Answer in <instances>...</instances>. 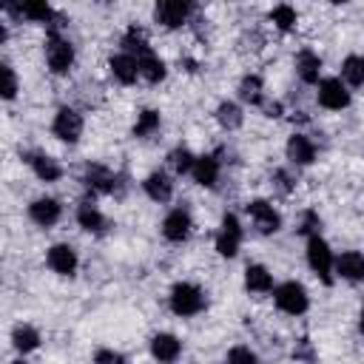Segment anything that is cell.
Here are the masks:
<instances>
[{"label": "cell", "instance_id": "obj_1", "mask_svg": "<svg viewBox=\"0 0 364 364\" xmlns=\"http://www.w3.org/2000/svg\"><path fill=\"white\" fill-rule=\"evenodd\" d=\"M171 310L176 316H196L205 310V293L191 282H179L171 287Z\"/></svg>", "mask_w": 364, "mask_h": 364}, {"label": "cell", "instance_id": "obj_2", "mask_svg": "<svg viewBox=\"0 0 364 364\" xmlns=\"http://www.w3.org/2000/svg\"><path fill=\"white\" fill-rule=\"evenodd\" d=\"M46 63L54 74H65L74 63V46L57 34V28L48 31V40H46Z\"/></svg>", "mask_w": 364, "mask_h": 364}, {"label": "cell", "instance_id": "obj_3", "mask_svg": "<svg viewBox=\"0 0 364 364\" xmlns=\"http://www.w3.org/2000/svg\"><path fill=\"white\" fill-rule=\"evenodd\" d=\"M273 299H276V307H279L282 313H287V316H301V313L307 310V304H310L307 290H304V284H299V282H284V284H279V287L273 290Z\"/></svg>", "mask_w": 364, "mask_h": 364}, {"label": "cell", "instance_id": "obj_4", "mask_svg": "<svg viewBox=\"0 0 364 364\" xmlns=\"http://www.w3.org/2000/svg\"><path fill=\"white\" fill-rule=\"evenodd\" d=\"M307 264L313 267L316 276H321V282H333V267H336V259H333V250L330 245L321 239V236H310L307 239Z\"/></svg>", "mask_w": 364, "mask_h": 364}, {"label": "cell", "instance_id": "obj_5", "mask_svg": "<svg viewBox=\"0 0 364 364\" xmlns=\"http://www.w3.org/2000/svg\"><path fill=\"white\" fill-rule=\"evenodd\" d=\"M193 6L191 3H182V0H162L154 6V20L162 23L165 28H179L182 23H188Z\"/></svg>", "mask_w": 364, "mask_h": 364}, {"label": "cell", "instance_id": "obj_6", "mask_svg": "<svg viewBox=\"0 0 364 364\" xmlns=\"http://www.w3.org/2000/svg\"><path fill=\"white\" fill-rule=\"evenodd\" d=\"M318 102L330 111H341L350 105V91L338 77H327L318 82Z\"/></svg>", "mask_w": 364, "mask_h": 364}, {"label": "cell", "instance_id": "obj_7", "mask_svg": "<svg viewBox=\"0 0 364 364\" xmlns=\"http://www.w3.org/2000/svg\"><path fill=\"white\" fill-rule=\"evenodd\" d=\"M51 128H54V136H57V139L74 145V142L80 139V134H82V117H80L74 108H60Z\"/></svg>", "mask_w": 364, "mask_h": 364}, {"label": "cell", "instance_id": "obj_8", "mask_svg": "<svg viewBox=\"0 0 364 364\" xmlns=\"http://www.w3.org/2000/svg\"><path fill=\"white\" fill-rule=\"evenodd\" d=\"M247 213H250L253 228H256L259 233H276V230L282 228V216H279V213L273 210V205L264 202V199H253V202L247 205Z\"/></svg>", "mask_w": 364, "mask_h": 364}, {"label": "cell", "instance_id": "obj_9", "mask_svg": "<svg viewBox=\"0 0 364 364\" xmlns=\"http://www.w3.org/2000/svg\"><path fill=\"white\" fill-rule=\"evenodd\" d=\"M239 242H242V225H239V219H236L233 213H225L222 230H219V236H216V250H219V256H228V259L236 256Z\"/></svg>", "mask_w": 364, "mask_h": 364}, {"label": "cell", "instance_id": "obj_10", "mask_svg": "<svg viewBox=\"0 0 364 364\" xmlns=\"http://www.w3.org/2000/svg\"><path fill=\"white\" fill-rule=\"evenodd\" d=\"M162 233L168 242H185L191 233V213L185 208H173L162 222Z\"/></svg>", "mask_w": 364, "mask_h": 364}, {"label": "cell", "instance_id": "obj_11", "mask_svg": "<svg viewBox=\"0 0 364 364\" xmlns=\"http://www.w3.org/2000/svg\"><path fill=\"white\" fill-rule=\"evenodd\" d=\"M60 213H63V208H60V202L51 199V196H40V199H34V202L28 205V216H31V222H37L40 228H51V225L60 219Z\"/></svg>", "mask_w": 364, "mask_h": 364}, {"label": "cell", "instance_id": "obj_12", "mask_svg": "<svg viewBox=\"0 0 364 364\" xmlns=\"http://www.w3.org/2000/svg\"><path fill=\"white\" fill-rule=\"evenodd\" d=\"M48 267L60 276H74L77 270V253L71 245H54L48 250Z\"/></svg>", "mask_w": 364, "mask_h": 364}, {"label": "cell", "instance_id": "obj_13", "mask_svg": "<svg viewBox=\"0 0 364 364\" xmlns=\"http://www.w3.org/2000/svg\"><path fill=\"white\" fill-rule=\"evenodd\" d=\"M151 353H154V358H159V361L171 364V361H176V358H179L182 344H179V338H176V336H171V333H156V336L151 338Z\"/></svg>", "mask_w": 364, "mask_h": 364}, {"label": "cell", "instance_id": "obj_14", "mask_svg": "<svg viewBox=\"0 0 364 364\" xmlns=\"http://www.w3.org/2000/svg\"><path fill=\"white\" fill-rule=\"evenodd\" d=\"M336 273L341 279H350V282H361L364 279V253L358 250H347L336 259Z\"/></svg>", "mask_w": 364, "mask_h": 364}, {"label": "cell", "instance_id": "obj_15", "mask_svg": "<svg viewBox=\"0 0 364 364\" xmlns=\"http://www.w3.org/2000/svg\"><path fill=\"white\" fill-rule=\"evenodd\" d=\"M287 159L293 165H310L316 159V145L304 134H293L287 139Z\"/></svg>", "mask_w": 364, "mask_h": 364}, {"label": "cell", "instance_id": "obj_16", "mask_svg": "<svg viewBox=\"0 0 364 364\" xmlns=\"http://www.w3.org/2000/svg\"><path fill=\"white\" fill-rule=\"evenodd\" d=\"M191 176H193V179H196L202 188H210V185H216V179H219V159H216L213 154L196 156Z\"/></svg>", "mask_w": 364, "mask_h": 364}, {"label": "cell", "instance_id": "obj_17", "mask_svg": "<svg viewBox=\"0 0 364 364\" xmlns=\"http://www.w3.org/2000/svg\"><path fill=\"white\" fill-rule=\"evenodd\" d=\"M111 74L119 80V82H125V85H131L136 77H139V63H136V57H131V54H114L111 57Z\"/></svg>", "mask_w": 364, "mask_h": 364}, {"label": "cell", "instance_id": "obj_18", "mask_svg": "<svg viewBox=\"0 0 364 364\" xmlns=\"http://www.w3.org/2000/svg\"><path fill=\"white\" fill-rule=\"evenodd\" d=\"M142 188H145V193H148L154 202H168L171 193H173V182H171L168 173H162V171L148 173L145 182H142Z\"/></svg>", "mask_w": 364, "mask_h": 364}, {"label": "cell", "instance_id": "obj_19", "mask_svg": "<svg viewBox=\"0 0 364 364\" xmlns=\"http://www.w3.org/2000/svg\"><path fill=\"white\" fill-rule=\"evenodd\" d=\"M11 14H20V17H28V20H34V23H51L57 14H54V9L48 6V3H20V6H14V3H9L6 6Z\"/></svg>", "mask_w": 364, "mask_h": 364}, {"label": "cell", "instance_id": "obj_20", "mask_svg": "<svg viewBox=\"0 0 364 364\" xmlns=\"http://www.w3.org/2000/svg\"><path fill=\"white\" fill-rule=\"evenodd\" d=\"M85 185H88L91 191H97V193H111L114 185H117V176H114L108 168H102V165H91V168L85 171Z\"/></svg>", "mask_w": 364, "mask_h": 364}, {"label": "cell", "instance_id": "obj_21", "mask_svg": "<svg viewBox=\"0 0 364 364\" xmlns=\"http://www.w3.org/2000/svg\"><path fill=\"white\" fill-rule=\"evenodd\" d=\"M245 287L253 290V293H270L273 290L270 270L262 267V264H247V270H245Z\"/></svg>", "mask_w": 364, "mask_h": 364}, {"label": "cell", "instance_id": "obj_22", "mask_svg": "<svg viewBox=\"0 0 364 364\" xmlns=\"http://www.w3.org/2000/svg\"><path fill=\"white\" fill-rule=\"evenodd\" d=\"M77 222H80V228H85L88 233H102V230H105V216H102L91 202H82V205L77 208Z\"/></svg>", "mask_w": 364, "mask_h": 364}, {"label": "cell", "instance_id": "obj_23", "mask_svg": "<svg viewBox=\"0 0 364 364\" xmlns=\"http://www.w3.org/2000/svg\"><path fill=\"white\" fill-rule=\"evenodd\" d=\"M296 71H299V77H301L304 82H318V74H321V60H318V54L301 51V54L296 57Z\"/></svg>", "mask_w": 364, "mask_h": 364}, {"label": "cell", "instance_id": "obj_24", "mask_svg": "<svg viewBox=\"0 0 364 364\" xmlns=\"http://www.w3.org/2000/svg\"><path fill=\"white\" fill-rule=\"evenodd\" d=\"M136 63H139V77H145L148 82H159V80H165V63H162L154 51L136 57Z\"/></svg>", "mask_w": 364, "mask_h": 364}, {"label": "cell", "instance_id": "obj_25", "mask_svg": "<svg viewBox=\"0 0 364 364\" xmlns=\"http://www.w3.org/2000/svg\"><path fill=\"white\" fill-rule=\"evenodd\" d=\"M122 46H125V54H131V57H142V54H148V51H151L145 31H142V28H136V26H131V28L125 31Z\"/></svg>", "mask_w": 364, "mask_h": 364}, {"label": "cell", "instance_id": "obj_26", "mask_svg": "<svg viewBox=\"0 0 364 364\" xmlns=\"http://www.w3.org/2000/svg\"><path fill=\"white\" fill-rule=\"evenodd\" d=\"M341 77H344V82L353 85V88L364 85V57L350 54V57L341 63Z\"/></svg>", "mask_w": 364, "mask_h": 364}, {"label": "cell", "instance_id": "obj_27", "mask_svg": "<svg viewBox=\"0 0 364 364\" xmlns=\"http://www.w3.org/2000/svg\"><path fill=\"white\" fill-rule=\"evenodd\" d=\"M28 162H31L34 173H37L43 182H54V179H60V173H63V171H60V165H57L51 156H46V154H34Z\"/></svg>", "mask_w": 364, "mask_h": 364}, {"label": "cell", "instance_id": "obj_28", "mask_svg": "<svg viewBox=\"0 0 364 364\" xmlns=\"http://www.w3.org/2000/svg\"><path fill=\"white\" fill-rule=\"evenodd\" d=\"M11 344L20 350V353H31L37 344H40V333L28 324H17L14 333H11Z\"/></svg>", "mask_w": 364, "mask_h": 364}, {"label": "cell", "instance_id": "obj_29", "mask_svg": "<svg viewBox=\"0 0 364 364\" xmlns=\"http://www.w3.org/2000/svg\"><path fill=\"white\" fill-rule=\"evenodd\" d=\"M239 97L250 105H262V80L256 74H247L242 82H239Z\"/></svg>", "mask_w": 364, "mask_h": 364}, {"label": "cell", "instance_id": "obj_30", "mask_svg": "<svg viewBox=\"0 0 364 364\" xmlns=\"http://www.w3.org/2000/svg\"><path fill=\"white\" fill-rule=\"evenodd\" d=\"M216 119H219L222 128H239V125H242V111H239L236 102H219Z\"/></svg>", "mask_w": 364, "mask_h": 364}, {"label": "cell", "instance_id": "obj_31", "mask_svg": "<svg viewBox=\"0 0 364 364\" xmlns=\"http://www.w3.org/2000/svg\"><path fill=\"white\" fill-rule=\"evenodd\" d=\"M159 128V114L156 111H142L139 117H136V125H134V136H148V134H154Z\"/></svg>", "mask_w": 364, "mask_h": 364}, {"label": "cell", "instance_id": "obj_32", "mask_svg": "<svg viewBox=\"0 0 364 364\" xmlns=\"http://www.w3.org/2000/svg\"><path fill=\"white\" fill-rule=\"evenodd\" d=\"M193 162H196V156H193L188 148H176V151L171 154V165H173L176 173H191V171H193Z\"/></svg>", "mask_w": 364, "mask_h": 364}, {"label": "cell", "instance_id": "obj_33", "mask_svg": "<svg viewBox=\"0 0 364 364\" xmlns=\"http://www.w3.org/2000/svg\"><path fill=\"white\" fill-rule=\"evenodd\" d=\"M270 20H273L282 31H290V28L296 26V11H293L290 6H276V9L270 11Z\"/></svg>", "mask_w": 364, "mask_h": 364}, {"label": "cell", "instance_id": "obj_34", "mask_svg": "<svg viewBox=\"0 0 364 364\" xmlns=\"http://www.w3.org/2000/svg\"><path fill=\"white\" fill-rule=\"evenodd\" d=\"M0 74H3V100H14V94H17V77H14L11 65L3 63L0 65Z\"/></svg>", "mask_w": 364, "mask_h": 364}, {"label": "cell", "instance_id": "obj_35", "mask_svg": "<svg viewBox=\"0 0 364 364\" xmlns=\"http://www.w3.org/2000/svg\"><path fill=\"white\" fill-rule=\"evenodd\" d=\"M225 364H256V355L250 347H233L228 353V361Z\"/></svg>", "mask_w": 364, "mask_h": 364}, {"label": "cell", "instance_id": "obj_36", "mask_svg": "<svg viewBox=\"0 0 364 364\" xmlns=\"http://www.w3.org/2000/svg\"><path fill=\"white\" fill-rule=\"evenodd\" d=\"M94 364H125V358L119 353H114V350H97Z\"/></svg>", "mask_w": 364, "mask_h": 364}, {"label": "cell", "instance_id": "obj_37", "mask_svg": "<svg viewBox=\"0 0 364 364\" xmlns=\"http://www.w3.org/2000/svg\"><path fill=\"white\" fill-rule=\"evenodd\" d=\"M276 179H279V188H282V191H290V176H287L284 171H279Z\"/></svg>", "mask_w": 364, "mask_h": 364}, {"label": "cell", "instance_id": "obj_38", "mask_svg": "<svg viewBox=\"0 0 364 364\" xmlns=\"http://www.w3.org/2000/svg\"><path fill=\"white\" fill-rule=\"evenodd\" d=\"M358 327H361V333H364V310H361V321H358Z\"/></svg>", "mask_w": 364, "mask_h": 364}, {"label": "cell", "instance_id": "obj_39", "mask_svg": "<svg viewBox=\"0 0 364 364\" xmlns=\"http://www.w3.org/2000/svg\"><path fill=\"white\" fill-rule=\"evenodd\" d=\"M17 364H23V361H17Z\"/></svg>", "mask_w": 364, "mask_h": 364}]
</instances>
